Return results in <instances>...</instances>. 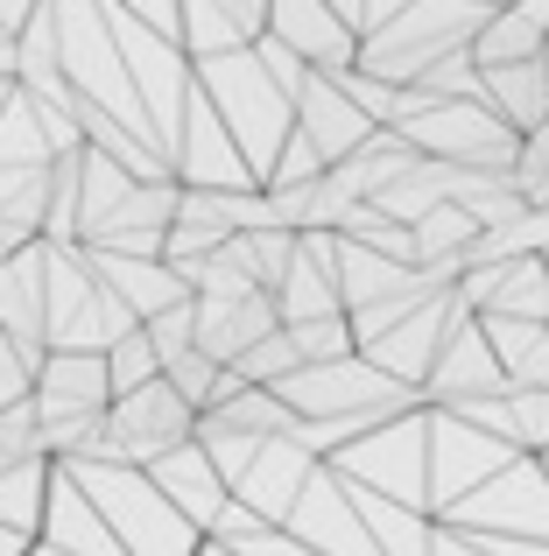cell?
I'll list each match as a JSON object with an SVG mask.
<instances>
[{"instance_id": "cell-1", "label": "cell", "mask_w": 549, "mask_h": 556, "mask_svg": "<svg viewBox=\"0 0 549 556\" xmlns=\"http://www.w3.org/2000/svg\"><path fill=\"white\" fill-rule=\"evenodd\" d=\"M274 394H282V408L296 422H289V437H296L310 458H331L339 444H353V437H367L373 422L401 416V408H423V394L409 388V380L381 374L373 359L345 353V359H303L296 374L274 380Z\"/></svg>"}, {"instance_id": "cell-2", "label": "cell", "mask_w": 549, "mask_h": 556, "mask_svg": "<svg viewBox=\"0 0 549 556\" xmlns=\"http://www.w3.org/2000/svg\"><path fill=\"white\" fill-rule=\"evenodd\" d=\"M430 521L458 529L486 556H549V472H542V458L536 451H514L494 479L458 493V501L437 507Z\"/></svg>"}, {"instance_id": "cell-3", "label": "cell", "mask_w": 549, "mask_h": 556, "mask_svg": "<svg viewBox=\"0 0 549 556\" xmlns=\"http://www.w3.org/2000/svg\"><path fill=\"white\" fill-rule=\"evenodd\" d=\"M71 486L99 507V521L113 529V543L127 556H197L205 535L155 493V479L141 465H99V458H64Z\"/></svg>"}, {"instance_id": "cell-4", "label": "cell", "mask_w": 549, "mask_h": 556, "mask_svg": "<svg viewBox=\"0 0 549 556\" xmlns=\"http://www.w3.org/2000/svg\"><path fill=\"white\" fill-rule=\"evenodd\" d=\"M191 78H197V92L212 99L219 127L233 135L240 163L254 169V184H261L268 163H274V149H282V135H289V92L261 71V56H254V50L191 56Z\"/></svg>"}, {"instance_id": "cell-5", "label": "cell", "mask_w": 549, "mask_h": 556, "mask_svg": "<svg viewBox=\"0 0 549 556\" xmlns=\"http://www.w3.org/2000/svg\"><path fill=\"white\" fill-rule=\"evenodd\" d=\"M480 22H486V0H401L381 28L359 36L353 64L373 71V78H387V85H416L437 56L465 50Z\"/></svg>"}, {"instance_id": "cell-6", "label": "cell", "mask_w": 549, "mask_h": 556, "mask_svg": "<svg viewBox=\"0 0 549 556\" xmlns=\"http://www.w3.org/2000/svg\"><path fill=\"white\" fill-rule=\"evenodd\" d=\"M387 135H401L430 163H465V169H508L514 141H522L486 99H423L416 85H401Z\"/></svg>"}, {"instance_id": "cell-7", "label": "cell", "mask_w": 549, "mask_h": 556, "mask_svg": "<svg viewBox=\"0 0 549 556\" xmlns=\"http://www.w3.org/2000/svg\"><path fill=\"white\" fill-rule=\"evenodd\" d=\"M324 465L339 479H353V486L381 493V501H401V507L430 515V408H401V416L373 422L367 437L339 444Z\"/></svg>"}, {"instance_id": "cell-8", "label": "cell", "mask_w": 549, "mask_h": 556, "mask_svg": "<svg viewBox=\"0 0 549 556\" xmlns=\"http://www.w3.org/2000/svg\"><path fill=\"white\" fill-rule=\"evenodd\" d=\"M191 430H197V408L155 374V380H141V388H127V394L106 402L92 458L99 465H149V458H163V451L191 444Z\"/></svg>"}, {"instance_id": "cell-9", "label": "cell", "mask_w": 549, "mask_h": 556, "mask_svg": "<svg viewBox=\"0 0 549 556\" xmlns=\"http://www.w3.org/2000/svg\"><path fill=\"white\" fill-rule=\"evenodd\" d=\"M514 458V444L486 437L480 422L451 416V408H430V515L451 507L458 493H472L480 479H494Z\"/></svg>"}, {"instance_id": "cell-10", "label": "cell", "mask_w": 549, "mask_h": 556, "mask_svg": "<svg viewBox=\"0 0 549 556\" xmlns=\"http://www.w3.org/2000/svg\"><path fill=\"white\" fill-rule=\"evenodd\" d=\"M282 529L296 535V543H310L317 556H381L373 535H367V521H359V507H353V493H345V479L331 472L324 458H317V472L303 479V493L282 515Z\"/></svg>"}, {"instance_id": "cell-11", "label": "cell", "mask_w": 549, "mask_h": 556, "mask_svg": "<svg viewBox=\"0 0 549 556\" xmlns=\"http://www.w3.org/2000/svg\"><path fill=\"white\" fill-rule=\"evenodd\" d=\"M465 317V303H458V282L451 289H437V296H423L416 311H401L387 331H373L367 345H359V359H373L381 374H395V380H423L430 374V359H437V345H444V331Z\"/></svg>"}, {"instance_id": "cell-12", "label": "cell", "mask_w": 549, "mask_h": 556, "mask_svg": "<svg viewBox=\"0 0 549 556\" xmlns=\"http://www.w3.org/2000/svg\"><path fill=\"white\" fill-rule=\"evenodd\" d=\"M508 388V374H500L494 345H486L480 317H458L451 331H444L437 359H430V374L416 380V394H423V408H451V402H480V394H500Z\"/></svg>"}, {"instance_id": "cell-13", "label": "cell", "mask_w": 549, "mask_h": 556, "mask_svg": "<svg viewBox=\"0 0 549 556\" xmlns=\"http://www.w3.org/2000/svg\"><path fill=\"white\" fill-rule=\"evenodd\" d=\"M458 303L472 317H549V268L542 254H508V261H472L458 275Z\"/></svg>"}, {"instance_id": "cell-14", "label": "cell", "mask_w": 549, "mask_h": 556, "mask_svg": "<svg viewBox=\"0 0 549 556\" xmlns=\"http://www.w3.org/2000/svg\"><path fill=\"white\" fill-rule=\"evenodd\" d=\"M317 472V458L296 444V437H261V451L247 458V472L226 486V501H240L254 521H268V529H282V515L296 507L303 479Z\"/></svg>"}, {"instance_id": "cell-15", "label": "cell", "mask_w": 549, "mask_h": 556, "mask_svg": "<svg viewBox=\"0 0 549 556\" xmlns=\"http://www.w3.org/2000/svg\"><path fill=\"white\" fill-rule=\"evenodd\" d=\"M289 121H296V135L310 141L324 163H345V155L373 135V121L339 92V78H324V71H310V78L289 92Z\"/></svg>"}, {"instance_id": "cell-16", "label": "cell", "mask_w": 549, "mask_h": 556, "mask_svg": "<svg viewBox=\"0 0 549 556\" xmlns=\"http://www.w3.org/2000/svg\"><path fill=\"white\" fill-rule=\"evenodd\" d=\"M261 36H274L282 50H296L310 71H345L353 64V50H359V36L339 22V14L324 8V0H268V28Z\"/></svg>"}, {"instance_id": "cell-17", "label": "cell", "mask_w": 549, "mask_h": 556, "mask_svg": "<svg viewBox=\"0 0 549 556\" xmlns=\"http://www.w3.org/2000/svg\"><path fill=\"white\" fill-rule=\"evenodd\" d=\"M141 472L155 479V493H163V501L177 507V515L191 521L197 535L219 521V507H226V479L212 472V458L197 451V437H191V444H177V451H163V458H149Z\"/></svg>"}, {"instance_id": "cell-18", "label": "cell", "mask_w": 549, "mask_h": 556, "mask_svg": "<svg viewBox=\"0 0 549 556\" xmlns=\"http://www.w3.org/2000/svg\"><path fill=\"white\" fill-rule=\"evenodd\" d=\"M197 303V331H191V345L205 359H219V367H233L240 353H247L254 339H268L282 317H274V296L268 289H254V296H233V303H212V296H191Z\"/></svg>"}, {"instance_id": "cell-19", "label": "cell", "mask_w": 549, "mask_h": 556, "mask_svg": "<svg viewBox=\"0 0 549 556\" xmlns=\"http://www.w3.org/2000/svg\"><path fill=\"white\" fill-rule=\"evenodd\" d=\"M268 28V0H177V42L183 56L247 50Z\"/></svg>"}, {"instance_id": "cell-20", "label": "cell", "mask_w": 549, "mask_h": 556, "mask_svg": "<svg viewBox=\"0 0 549 556\" xmlns=\"http://www.w3.org/2000/svg\"><path fill=\"white\" fill-rule=\"evenodd\" d=\"M85 261H92V275L127 303V311H135V325L191 296V289H183V275L169 268L163 254H92V247H85Z\"/></svg>"}, {"instance_id": "cell-21", "label": "cell", "mask_w": 549, "mask_h": 556, "mask_svg": "<svg viewBox=\"0 0 549 556\" xmlns=\"http://www.w3.org/2000/svg\"><path fill=\"white\" fill-rule=\"evenodd\" d=\"M480 99L514 127V135H528V127L549 121V64H542V56H522V64H486L480 71Z\"/></svg>"}, {"instance_id": "cell-22", "label": "cell", "mask_w": 549, "mask_h": 556, "mask_svg": "<svg viewBox=\"0 0 549 556\" xmlns=\"http://www.w3.org/2000/svg\"><path fill=\"white\" fill-rule=\"evenodd\" d=\"M331 240H339V232H331ZM331 268H339V303L345 311H367V303H381V296L416 289V261H387V254H373V247H359V240L331 247Z\"/></svg>"}, {"instance_id": "cell-23", "label": "cell", "mask_w": 549, "mask_h": 556, "mask_svg": "<svg viewBox=\"0 0 549 556\" xmlns=\"http://www.w3.org/2000/svg\"><path fill=\"white\" fill-rule=\"evenodd\" d=\"M508 388H549V317H480Z\"/></svg>"}, {"instance_id": "cell-24", "label": "cell", "mask_w": 549, "mask_h": 556, "mask_svg": "<svg viewBox=\"0 0 549 556\" xmlns=\"http://www.w3.org/2000/svg\"><path fill=\"white\" fill-rule=\"evenodd\" d=\"M542 42H549V28H536L528 22L522 8H514V0H500V8H486V22L472 28V64H522V56H542Z\"/></svg>"}, {"instance_id": "cell-25", "label": "cell", "mask_w": 549, "mask_h": 556, "mask_svg": "<svg viewBox=\"0 0 549 556\" xmlns=\"http://www.w3.org/2000/svg\"><path fill=\"white\" fill-rule=\"evenodd\" d=\"M163 374V359H155V345H149V331H120V339L106 345V388L113 394H127V388H141V380H155Z\"/></svg>"}, {"instance_id": "cell-26", "label": "cell", "mask_w": 549, "mask_h": 556, "mask_svg": "<svg viewBox=\"0 0 549 556\" xmlns=\"http://www.w3.org/2000/svg\"><path fill=\"white\" fill-rule=\"evenodd\" d=\"M163 380H169V388H177L183 402L197 408V416H205V408H212V394H219V380H226V367H219V359H205L197 345H183L177 359H163Z\"/></svg>"}, {"instance_id": "cell-27", "label": "cell", "mask_w": 549, "mask_h": 556, "mask_svg": "<svg viewBox=\"0 0 549 556\" xmlns=\"http://www.w3.org/2000/svg\"><path fill=\"white\" fill-rule=\"evenodd\" d=\"M508 184L522 190V204H549V121H542V127H528V135L514 141Z\"/></svg>"}, {"instance_id": "cell-28", "label": "cell", "mask_w": 549, "mask_h": 556, "mask_svg": "<svg viewBox=\"0 0 549 556\" xmlns=\"http://www.w3.org/2000/svg\"><path fill=\"white\" fill-rule=\"evenodd\" d=\"M296 367H303V359H296V345H289V331H282V325H274L268 339H254L247 353L233 359V374H240V380H254V388H274V380L296 374Z\"/></svg>"}, {"instance_id": "cell-29", "label": "cell", "mask_w": 549, "mask_h": 556, "mask_svg": "<svg viewBox=\"0 0 549 556\" xmlns=\"http://www.w3.org/2000/svg\"><path fill=\"white\" fill-rule=\"evenodd\" d=\"M289 345H296V359H345L353 353V325H345V311L331 317H303V325H282Z\"/></svg>"}, {"instance_id": "cell-30", "label": "cell", "mask_w": 549, "mask_h": 556, "mask_svg": "<svg viewBox=\"0 0 549 556\" xmlns=\"http://www.w3.org/2000/svg\"><path fill=\"white\" fill-rule=\"evenodd\" d=\"M416 92H423V99H480V64H472V50L437 56V64L416 78Z\"/></svg>"}, {"instance_id": "cell-31", "label": "cell", "mask_w": 549, "mask_h": 556, "mask_svg": "<svg viewBox=\"0 0 549 556\" xmlns=\"http://www.w3.org/2000/svg\"><path fill=\"white\" fill-rule=\"evenodd\" d=\"M141 331H149L155 359H177L183 345H191V331H197V303H191V296H183V303H169V311L141 317Z\"/></svg>"}, {"instance_id": "cell-32", "label": "cell", "mask_w": 549, "mask_h": 556, "mask_svg": "<svg viewBox=\"0 0 549 556\" xmlns=\"http://www.w3.org/2000/svg\"><path fill=\"white\" fill-rule=\"evenodd\" d=\"M113 8H127L135 22H149L155 36H177V0H113Z\"/></svg>"}, {"instance_id": "cell-33", "label": "cell", "mask_w": 549, "mask_h": 556, "mask_svg": "<svg viewBox=\"0 0 549 556\" xmlns=\"http://www.w3.org/2000/svg\"><path fill=\"white\" fill-rule=\"evenodd\" d=\"M395 8H401V0H359V36H367V28H381Z\"/></svg>"}, {"instance_id": "cell-34", "label": "cell", "mask_w": 549, "mask_h": 556, "mask_svg": "<svg viewBox=\"0 0 549 556\" xmlns=\"http://www.w3.org/2000/svg\"><path fill=\"white\" fill-rule=\"evenodd\" d=\"M324 8H331V14H339V22H345V28L359 36V0H324Z\"/></svg>"}, {"instance_id": "cell-35", "label": "cell", "mask_w": 549, "mask_h": 556, "mask_svg": "<svg viewBox=\"0 0 549 556\" xmlns=\"http://www.w3.org/2000/svg\"><path fill=\"white\" fill-rule=\"evenodd\" d=\"M197 556H240V549H226V543H212V535H205V543H197Z\"/></svg>"}, {"instance_id": "cell-36", "label": "cell", "mask_w": 549, "mask_h": 556, "mask_svg": "<svg viewBox=\"0 0 549 556\" xmlns=\"http://www.w3.org/2000/svg\"><path fill=\"white\" fill-rule=\"evenodd\" d=\"M542 64H549V42H542Z\"/></svg>"}, {"instance_id": "cell-37", "label": "cell", "mask_w": 549, "mask_h": 556, "mask_svg": "<svg viewBox=\"0 0 549 556\" xmlns=\"http://www.w3.org/2000/svg\"><path fill=\"white\" fill-rule=\"evenodd\" d=\"M542 472H549V451H542Z\"/></svg>"}, {"instance_id": "cell-38", "label": "cell", "mask_w": 549, "mask_h": 556, "mask_svg": "<svg viewBox=\"0 0 549 556\" xmlns=\"http://www.w3.org/2000/svg\"><path fill=\"white\" fill-rule=\"evenodd\" d=\"M542 268H549V254H542Z\"/></svg>"}]
</instances>
